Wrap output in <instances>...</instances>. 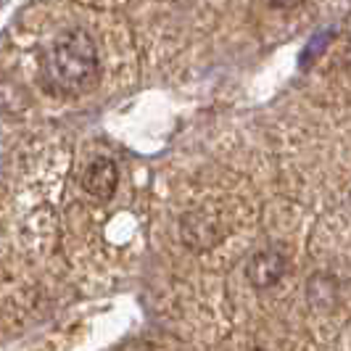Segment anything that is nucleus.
<instances>
[{
  "mask_svg": "<svg viewBox=\"0 0 351 351\" xmlns=\"http://www.w3.org/2000/svg\"><path fill=\"white\" fill-rule=\"evenodd\" d=\"M117 182H119V172L111 158H95L82 175V188L98 201L111 198L117 191Z\"/></svg>",
  "mask_w": 351,
  "mask_h": 351,
  "instance_id": "nucleus-3",
  "label": "nucleus"
},
{
  "mask_svg": "<svg viewBox=\"0 0 351 351\" xmlns=\"http://www.w3.org/2000/svg\"><path fill=\"white\" fill-rule=\"evenodd\" d=\"M248 351H264V349H248Z\"/></svg>",
  "mask_w": 351,
  "mask_h": 351,
  "instance_id": "nucleus-7",
  "label": "nucleus"
},
{
  "mask_svg": "<svg viewBox=\"0 0 351 351\" xmlns=\"http://www.w3.org/2000/svg\"><path fill=\"white\" fill-rule=\"evenodd\" d=\"M182 238L191 248H206L217 243L219 232H217V225L211 219L201 217V214H191L182 219Z\"/></svg>",
  "mask_w": 351,
  "mask_h": 351,
  "instance_id": "nucleus-4",
  "label": "nucleus"
},
{
  "mask_svg": "<svg viewBox=\"0 0 351 351\" xmlns=\"http://www.w3.org/2000/svg\"><path fill=\"white\" fill-rule=\"evenodd\" d=\"M306 296L315 306H322V309L328 306L330 309L335 304V296H338V285L330 275H315L306 285Z\"/></svg>",
  "mask_w": 351,
  "mask_h": 351,
  "instance_id": "nucleus-5",
  "label": "nucleus"
},
{
  "mask_svg": "<svg viewBox=\"0 0 351 351\" xmlns=\"http://www.w3.org/2000/svg\"><path fill=\"white\" fill-rule=\"evenodd\" d=\"M285 275V254L280 248H264L248 259L246 278L256 288H269Z\"/></svg>",
  "mask_w": 351,
  "mask_h": 351,
  "instance_id": "nucleus-2",
  "label": "nucleus"
},
{
  "mask_svg": "<svg viewBox=\"0 0 351 351\" xmlns=\"http://www.w3.org/2000/svg\"><path fill=\"white\" fill-rule=\"evenodd\" d=\"M272 8H280V11H291V8H296L301 5V0H267Z\"/></svg>",
  "mask_w": 351,
  "mask_h": 351,
  "instance_id": "nucleus-6",
  "label": "nucleus"
},
{
  "mask_svg": "<svg viewBox=\"0 0 351 351\" xmlns=\"http://www.w3.org/2000/svg\"><path fill=\"white\" fill-rule=\"evenodd\" d=\"M51 85L64 95H85L101 80V58L93 37L74 27L53 40L48 53Z\"/></svg>",
  "mask_w": 351,
  "mask_h": 351,
  "instance_id": "nucleus-1",
  "label": "nucleus"
}]
</instances>
